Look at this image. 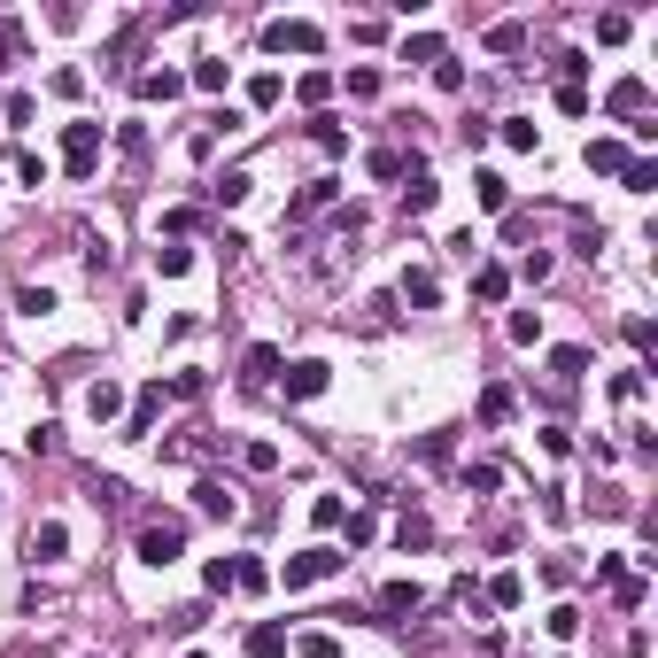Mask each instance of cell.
Segmentation results:
<instances>
[{
    "label": "cell",
    "instance_id": "1",
    "mask_svg": "<svg viewBox=\"0 0 658 658\" xmlns=\"http://www.w3.org/2000/svg\"><path fill=\"white\" fill-rule=\"evenodd\" d=\"M341 566H349V558H341L333 542H310V550H295V558L279 566V581H287V589H318V581H333Z\"/></svg>",
    "mask_w": 658,
    "mask_h": 658
},
{
    "label": "cell",
    "instance_id": "2",
    "mask_svg": "<svg viewBox=\"0 0 658 658\" xmlns=\"http://www.w3.org/2000/svg\"><path fill=\"white\" fill-rule=\"evenodd\" d=\"M93 163H101V124H62V171L70 179H93Z\"/></svg>",
    "mask_w": 658,
    "mask_h": 658
},
{
    "label": "cell",
    "instance_id": "3",
    "mask_svg": "<svg viewBox=\"0 0 658 658\" xmlns=\"http://www.w3.org/2000/svg\"><path fill=\"white\" fill-rule=\"evenodd\" d=\"M132 550H140V566H171V558L186 550V519H148Z\"/></svg>",
    "mask_w": 658,
    "mask_h": 658
},
{
    "label": "cell",
    "instance_id": "4",
    "mask_svg": "<svg viewBox=\"0 0 658 658\" xmlns=\"http://www.w3.org/2000/svg\"><path fill=\"white\" fill-rule=\"evenodd\" d=\"M264 47H271V55H318V47H326V31L302 24V16H279V24H264Z\"/></svg>",
    "mask_w": 658,
    "mask_h": 658
},
{
    "label": "cell",
    "instance_id": "5",
    "mask_svg": "<svg viewBox=\"0 0 658 658\" xmlns=\"http://www.w3.org/2000/svg\"><path fill=\"white\" fill-rule=\"evenodd\" d=\"M326 380H333V364H326V357H295L287 372H279L287 403H310V395H326Z\"/></svg>",
    "mask_w": 658,
    "mask_h": 658
},
{
    "label": "cell",
    "instance_id": "6",
    "mask_svg": "<svg viewBox=\"0 0 658 658\" xmlns=\"http://www.w3.org/2000/svg\"><path fill=\"white\" fill-rule=\"evenodd\" d=\"M279 372H287V357H279V341H256V349L240 357V380H248V388H279Z\"/></svg>",
    "mask_w": 658,
    "mask_h": 658
},
{
    "label": "cell",
    "instance_id": "7",
    "mask_svg": "<svg viewBox=\"0 0 658 658\" xmlns=\"http://www.w3.org/2000/svg\"><path fill=\"white\" fill-rule=\"evenodd\" d=\"M31 558H39V566H62V558H70V527H62V519H31V542H24Z\"/></svg>",
    "mask_w": 658,
    "mask_h": 658
},
{
    "label": "cell",
    "instance_id": "8",
    "mask_svg": "<svg viewBox=\"0 0 658 658\" xmlns=\"http://www.w3.org/2000/svg\"><path fill=\"white\" fill-rule=\"evenodd\" d=\"M86 419H93V426L124 419V388H117V380H109V372H101V380H93V388H86Z\"/></svg>",
    "mask_w": 658,
    "mask_h": 658
},
{
    "label": "cell",
    "instance_id": "9",
    "mask_svg": "<svg viewBox=\"0 0 658 658\" xmlns=\"http://www.w3.org/2000/svg\"><path fill=\"white\" fill-rule=\"evenodd\" d=\"M287 651H295V643H287L279 620H256V628H248V658H287Z\"/></svg>",
    "mask_w": 658,
    "mask_h": 658
},
{
    "label": "cell",
    "instance_id": "10",
    "mask_svg": "<svg viewBox=\"0 0 658 658\" xmlns=\"http://www.w3.org/2000/svg\"><path fill=\"white\" fill-rule=\"evenodd\" d=\"M604 109H612V117H635V109H651V86H643V78H620V86L604 93Z\"/></svg>",
    "mask_w": 658,
    "mask_h": 658
},
{
    "label": "cell",
    "instance_id": "11",
    "mask_svg": "<svg viewBox=\"0 0 658 658\" xmlns=\"http://www.w3.org/2000/svg\"><path fill=\"white\" fill-rule=\"evenodd\" d=\"M589 171H597V179H620V171H628V140H589Z\"/></svg>",
    "mask_w": 658,
    "mask_h": 658
},
{
    "label": "cell",
    "instance_id": "12",
    "mask_svg": "<svg viewBox=\"0 0 658 658\" xmlns=\"http://www.w3.org/2000/svg\"><path fill=\"white\" fill-rule=\"evenodd\" d=\"M504 295H511V271H504V264H480V271H473V302H488V310H496Z\"/></svg>",
    "mask_w": 658,
    "mask_h": 658
},
{
    "label": "cell",
    "instance_id": "13",
    "mask_svg": "<svg viewBox=\"0 0 658 658\" xmlns=\"http://www.w3.org/2000/svg\"><path fill=\"white\" fill-rule=\"evenodd\" d=\"M194 511H202V519H233V496H225V480H194Z\"/></svg>",
    "mask_w": 658,
    "mask_h": 658
},
{
    "label": "cell",
    "instance_id": "14",
    "mask_svg": "<svg viewBox=\"0 0 658 658\" xmlns=\"http://www.w3.org/2000/svg\"><path fill=\"white\" fill-rule=\"evenodd\" d=\"M434 202H442V186H434V171H411V186H403V210H411V217H426Z\"/></svg>",
    "mask_w": 658,
    "mask_h": 658
},
{
    "label": "cell",
    "instance_id": "15",
    "mask_svg": "<svg viewBox=\"0 0 658 658\" xmlns=\"http://www.w3.org/2000/svg\"><path fill=\"white\" fill-rule=\"evenodd\" d=\"M333 86H341L333 70H302V78H295V101H302V109H318V101H333Z\"/></svg>",
    "mask_w": 658,
    "mask_h": 658
},
{
    "label": "cell",
    "instance_id": "16",
    "mask_svg": "<svg viewBox=\"0 0 658 658\" xmlns=\"http://www.w3.org/2000/svg\"><path fill=\"white\" fill-rule=\"evenodd\" d=\"M155 411H163V388H140V403H132V419H124V442H140L155 426Z\"/></svg>",
    "mask_w": 658,
    "mask_h": 658
},
{
    "label": "cell",
    "instance_id": "17",
    "mask_svg": "<svg viewBox=\"0 0 658 658\" xmlns=\"http://www.w3.org/2000/svg\"><path fill=\"white\" fill-rule=\"evenodd\" d=\"M186 93V70H148L140 78V101H179Z\"/></svg>",
    "mask_w": 658,
    "mask_h": 658
},
{
    "label": "cell",
    "instance_id": "18",
    "mask_svg": "<svg viewBox=\"0 0 658 658\" xmlns=\"http://www.w3.org/2000/svg\"><path fill=\"white\" fill-rule=\"evenodd\" d=\"M326 202H333V179H310V186H302V194H295V202H287V217H295V225H302V217H318V210H326Z\"/></svg>",
    "mask_w": 658,
    "mask_h": 658
},
{
    "label": "cell",
    "instance_id": "19",
    "mask_svg": "<svg viewBox=\"0 0 658 658\" xmlns=\"http://www.w3.org/2000/svg\"><path fill=\"white\" fill-rule=\"evenodd\" d=\"M403 302L434 310V302H442V279H434V271H403Z\"/></svg>",
    "mask_w": 658,
    "mask_h": 658
},
{
    "label": "cell",
    "instance_id": "20",
    "mask_svg": "<svg viewBox=\"0 0 658 658\" xmlns=\"http://www.w3.org/2000/svg\"><path fill=\"white\" fill-rule=\"evenodd\" d=\"M581 372H589V349H550V380H558V388H573Z\"/></svg>",
    "mask_w": 658,
    "mask_h": 658
},
{
    "label": "cell",
    "instance_id": "21",
    "mask_svg": "<svg viewBox=\"0 0 658 658\" xmlns=\"http://www.w3.org/2000/svg\"><path fill=\"white\" fill-rule=\"evenodd\" d=\"M480 210H488V217H496V210H511V179H504V171H480Z\"/></svg>",
    "mask_w": 658,
    "mask_h": 658
},
{
    "label": "cell",
    "instance_id": "22",
    "mask_svg": "<svg viewBox=\"0 0 658 658\" xmlns=\"http://www.w3.org/2000/svg\"><path fill=\"white\" fill-rule=\"evenodd\" d=\"M419 604H426L419 581H388V589H380V612H419Z\"/></svg>",
    "mask_w": 658,
    "mask_h": 658
},
{
    "label": "cell",
    "instance_id": "23",
    "mask_svg": "<svg viewBox=\"0 0 658 658\" xmlns=\"http://www.w3.org/2000/svg\"><path fill=\"white\" fill-rule=\"evenodd\" d=\"M620 186H628V194H658V163H651V155H628Z\"/></svg>",
    "mask_w": 658,
    "mask_h": 658
},
{
    "label": "cell",
    "instance_id": "24",
    "mask_svg": "<svg viewBox=\"0 0 658 658\" xmlns=\"http://www.w3.org/2000/svg\"><path fill=\"white\" fill-rule=\"evenodd\" d=\"M155 271H163V279H186V271H194V248H179V240L155 248Z\"/></svg>",
    "mask_w": 658,
    "mask_h": 658
},
{
    "label": "cell",
    "instance_id": "25",
    "mask_svg": "<svg viewBox=\"0 0 658 658\" xmlns=\"http://www.w3.org/2000/svg\"><path fill=\"white\" fill-rule=\"evenodd\" d=\"M395 542H403V550H426V542H434V527H426L419 511H403V519H395Z\"/></svg>",
    "mask_w": 658,
    "mask_h": 658
},
{
    "label": "cell",
    "instance_id": "26",
    "mask_svg": "<svg viewBox=\"0 0 658 658\" xmlns=\"http://www.w3.org/2000/svg\"><path fill=\"white\" fill-rule=\"evenodd\" d=\"M210 194L225 202V210H233V202H248V194H256V179H248V171H225V179H217Z\"/></svg>",
    "mask_w": 658,
    "mask_h": 658
},
{
    "label": "cell",
    "instance_id": "27",
    "mask_svg": "<svg viewBox=\"0 0 658 658\" xmlns=\"http://www.w3.org/2000/svg\"><path fill=\"white\" fill-rule=\"evenodd\" d=\"M488 604H527V581H519V573H496V581H488Z\"/></svg>",
    "mask_w": 658,
    "mask_h": 658
},
{
    "label": "cell",
    "instance_id": "28",
    "mask_svg": "<svg viewBox=\"0 0 658 658\" xmlns=\"http://www.w3.org/2000/svg\"><path fill=\"white\" fill-rule=\"evenodd\" d=\"M233 589H271V566L264 558H233Z\"/></svg>",
    "mask_w": 658,
    "mask_h": 658
},
{
    "label": "cell",
    "instance_id": "29",
    "mask_svg": "<svg viewBox=\"0 0 658 658\" xmlns=\"http://www.w3.org/2000/svg\"><path fill=\"white\" fill-rule=\"evenodd\" d=\"M511 341H519V349H535V341H542V318H535V310H511Z\"/></svg>",
    "mask_w": 658,
    "mask_h": 658
},
{
    "label": "cell",
    "instance_id": "30",
    "mask_svg": "<svg viewBox=\"0 0 658 658\" xmlns=\"http://www.w3.org/2000/svg\"><path fill=\"white\" fill-rule=\"evenodd\" d=\"M403 62H442V39H434V31H411V39H403Z\"/></svg>",
    "mask_w": 658,
    "mask_h": 658
},
{
    "label": "cell",
    "instance_id": "31",
    "mask_svg": "<svg viewBox=\"0 0 658 658\" xmlns=\"http://www.w3.org/2000/svg\"><path fill=\"white\" fill-rule=\"evenodd\" d=\"M542 628L558 635V643H573V635H581V612H573V604H550V620H542Z\"/></svg>",
    "mask_w": 658,
    "mask_h": 658
},
{
    "label": "cell",
    "instance_id": "32",
    "mask_svg": "<svg viewBox=\"0 0 658 658\" xmlns=\"http://www.w3.org/2000/svg\"><path fill=\"white\" fill-rule=\"evenodd\" d=\"M504 148L535 155V117H504Z\"/></svg>",
    "mask_w": 658,
    "mask_h": 658
},
{
    "label": "cell",
    "instance_id": "33",
    "mask_svg": "<svg viewBox=\"0 0 658 658\" xmlns=\"http://www.w3.org/2000/svg\"><path fill=\"white\" fill-rule=\"evenodd\" d=\"M511 419V388H488L480 395V426H504Z\"/></svg>",
    "mask_w": 658,
    "mask_h": 658
},
{
    "label": "cell",
    "instance_id": "34",
    "mask_svg": "<svg viewBox=\"0 0 658 658\" xmlns=\"http://www.w3.org/2000/svg\"><path fill=\"white\" fill-rule=\"evenodd\" d=\"M186 86H202V93H225V62H194V70H186Z\"/></svg>",
    "mask_w": 658,
    "mask_h": 658
},
{
    "label": "cell",
    "instance_id": "35",
    "mask_svg": "<svg viewBox=\"0 0 658 658\" xmlns=\"http://www.w3.org/2000/svg\"><path fill=\"white\" fill-rule=\"evenodd\" d=\"M488 47H496V55H519V47H527V31H519V24H488Z\"/></svg>",
    "mask_w": 658,
    "mask_h": 658
},
{
    "label": "cell",
    "instance_id": "36",
    "mask_svg": "<svg viewBox=\"0 0 658 658\" xmlns=\"http://www.w3.org/2000/svg\"><path fill=\"white\" fill-rule=\"evenodd\" d=\"M364 171H372V179H403V148H372Z\"/></svg>",
    "mask_w": 658,
    "mask_h": 658
},
{
    "label": "cell",
    "instance_id": "37",
    "mask_svg": "<svg viewBox=\"0 0 658 658\" xmlns=\"http://www.w3.org/2000/svg\"><path fill=\"white\" fill-rule=\"evenodd\" d=\"M16 310H24V318H47V310H55V287H24V295H16Z\"/></svg>",
    "mask_w": 658,
    "mask_h": 658
},
{
    "label": "cell",
    "instance_id": "38",
    "mask_svg": "<svg viewBox=\"0 0 658 658\" xmlns=\"http://www.w3.org/2000/svg\"><path fill=\"white\" fill-rule=\"evenodd\" d=\"M465 488H473V496H496V488H504V473H496V465H465Z\"/></svg>",
    "mask_w": 658,
    "mask_h": 658
},
{
    "label": "cell",
    "instance_id": "39",
    "mask_svg": "<svg viewBox=\"0 0 658 658\" xmlns=\"http://www.w3.org/2000/svg\"><path fill=\"white\" fill-rule=\"evenodd\" d=\"M310 527H318V535H333V527H341V496H318V504H310Z\"/></svg>",
    "mask_w": 658,
    "mask_h": 658
},
{
    "label": "cell",
    "instance_id": "40",
    "mask_svg": "<svg viewBox=\"0 0 658 658\" xmlns=\"http://www.w3.org/2000/svg\"><path fill=\"white\" fill-rule=\"evenodd\" d=\"M202 589H210V597H225V589H233V558H210V566H202Z\"/></svg>",
    "mask_w": 658,
    "mask_h": 658
},
{
    "label": "cell",
    "instance_id": "41",
    "mask_svg": "<svg viewBox=\"0 0 658 658\" xmlns=\"http://www.w3.org/2000/svg\"><path fill=\"white\" fill-rule=\"evenodd\" d=\"M24 449H31V457H55V449H62V434H55V426H47V419H39V426H31V434H24Z\"/></svg>",
    "mask_w": 658,
    "mask_h": 658
},
{
    "label": "cell",
    "instance_id": "42",
    "mask_svg": "<svg viewBox=\"0 0 658 658\" xmlns=\"http://www.w3.org/2000/svg\"><path fill=\"white\" fill-rule=\"evenodd\" d=\"M240 465H248V473H271V465H279V449H271V442H248V449H240Z\"/></svg>",
    "mask_w": 658,
    "mask_h": 658
},
{
    "label": "cell",
    "instance_id": "43",
    "mask_svg": "<svg viewBox=\"0 0 658 658\" xmlns=\"http://www.w3.org/2000/svg\"><path fill=\"white\" fill-rule=\"evenodd\" d=\"M86 488H93V504H124V480L117 473H93Z\"/></svg>",
    "mask_w": 658,
    "mask_h": 658
},
{
    "label": "cell",
    "instance_id": "44",
    "mask_svg": "<svg viewBox=\"0 0 658 658\" xmlns=\"http://www.w3.org/2000/svg\"><path fill=\"white\" fill-rule=\"evenodd\" d=\"M16 179H24V186H47V155L24 148V155H16Z\"/></svg>",
    "mask_w": 658,
    "mask_h": 658
},
{
    "label": "cell",
    "instance_id": "45",
    "mask_svg": "<svg viewBox=\"0 0 658 658\" xmlns=\"http://www.w3.org/2000/svg\"><path fill=\"white\" fill-rule=\"evenodd\" d=\"M519 279H535V287H542V279H550V248H527V256H519Z\"/></svg>",
    "mask_w": 658,
    "mask_h": 658
},
{
    "label": "cell",
    "instance_id": "46",
    "mask_svg": "<svg viewBox=\"0 0 658 658\" xmlns=\"http://www.w3.org/2000/svg\"><path fill=\"white\" fill-rule=\"evenodd\" d=\"M279 93H287V86H279V78H271V70H264V78H248V101H256V109H271V101H279Z\"/></svg>",
    "mask_w": 658,
    "mask_h": 658
},
{
    "label": "cell",
    "instance_id": "47",
    "mask_svg": "<svg viewBox=\"0 0 658 658\" xmlns=\"http://www.w3.org/2000/svg\"><path fill=\"white\" fill-rule=\"evenodd\" d=\"M295 658H341V643H333V635H302Z\"/></svg>",
    "mask_w": 658,
    "mask_h": 658
},
{
    "label": "cell",
    "instance_id": "48",
    "mask_svg": "<svg viewBox=\"0 0 658 658\" xmlns=\"http://www.w3.org/2000/svg\"><path fill=\"white\" fill-rule=\"evenodd\" d=\"M310 140H318L326 155H341V148H349V132H341V124H310Z\"/></svg>",
    "mask_w": 658,
    "mask_h": 658
},
{
    "label": "cell",
    "instance_id": "49",
    "mask_svg": "<svg viewBox=\"0 0 658 658\" xmlns=\"http://www.w3.org/2000/svg\"><path fill=\"white\" fill-rule=\"evenodd\" d=\"M434 86H442V93H465V62H434Z\"/></svg>",
    "mask_w": 658,
    "mask_h": 658
},
{
    "label": "cell",
    "instance_id": "50",
    "mask_svg": "<svg viewBox=\"0 0 658 658\" xmlns=\"http://www.w3.org/2000/svg\"><path fill=\"white\" fill-rule=\"evenodd\" d=\"M372 535H380V519H372V511H357V519H349V550H364Z\"/></svg>",
    "mask_w": 658,
    "mask_h": 658
},
{
    "label": "cell",
    "instance_id": "51",
    "mask_svg": "<svg viewBox=\"0 0 658 658\" xmlns=\"http://www.w3.org/2000/svg\"><path fill=\"white\" fill-rule=\"evenodd\" d=\"M202 388H210L202 372H179V380H171V388H163V395H179V403H194V395H202Z\"/></svg>",
    "mask_w": 658,
    "mask_h": 658
},
{
    "label": "cell",
    "instance_id": "52",
    "mask_svg": "<svg viewBox=\"0 0 658 658\" xmlns=\"http://www.w3.org/2000/svg\"><path fill=\"white\" fill-rule=\"evenodd\" d=\"M628 341L643 349V357H651V349H658V326H651V318H628Z\"/></svg>",
    "mask_w": 658,
    "mask_h": 658
},
{
    "label": "cell",
    "instance_id": "53",
    "mask_svg": "<svg viewBox=\"0 0 658 658\" xmlns=\"http://www.w3.org/2000/svg\"><path fill=\"white\" fill-rule=\"evenodd\" d=\"M8 55H16V31L0 24V70H8Z\"/></svg>",
    "mask_w": 658,
    "mask_h": 658
},
{
    "label": "cell",
    "instance_id": "54",
    "mask_svg": "<svg viewBox=\"0 0 658 658\" xmlns=\"http://www.w3.org/2000/svg\"><path fill=\"white\" fill-rule=\"evenodd\" d=\"M186 658H210V651H186Z\"/></svg>",
    "mask_w": 658,
    "mask_h": 658
},
{
    "label": "cell",
    "instance_id": "55",
    "mask_svg": "<svg viewBox=\"0 0 658 658\" xmlns=\"http://www.w3.org/2000/svg\"><path fill=\"white\" fill-rule=\"evenodd\" d=\"M0 496H8V488H0Z\"/></svg>",
    "mask_w": 658,
    "mask_h": 658
}]
</instances>
